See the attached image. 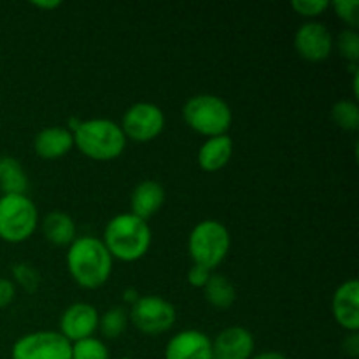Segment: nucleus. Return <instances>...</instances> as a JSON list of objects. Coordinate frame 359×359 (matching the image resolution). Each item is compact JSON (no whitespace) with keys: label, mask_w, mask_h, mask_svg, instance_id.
<instances>
[{"label":"nucleus","mask_w":359,"mask_h":359,"mask_svg":"<svg viewBox=\"0 0 359 359\" xmlns=\"http://www.w3.org/2000/svg\"><path fill=\"white\" fill-rule=\"evenodd\" d=\"M230 233L226 226L216 219L200 221L188 238V252L193 263L212 272L224 262L230 251Z\"/></svg>","instance_id":"5"},{"label":"nucleus","mask_w":359,"mask_h":359,"mask_svg":"<svg viewBox=\"0 0 359 359\" xmlns=\"http://www.w3.org/2000/svg\"><path fill=\"white\" fill-rule=\"evenodd\" d=\"M67 266L77 286L84 290H97L111 277L112 256L109 255L102 238L84 235L69 245Z\"/></svg>","instance_id":"1"},{"label":"nucleus","mask_w":359,"mask_h":359,"mask_svg":"<svg viewBox=\"0 0 359 359\" xmlns=\"http://www.w3.org/2000/svg\"><path fill=\"white\" fill-rule=\"evenodd\" d=\"M32 6L37 7V9H48V11H53V9H58L60 6H62V2L60 0H51V2H32Z\"/></svg>","instance_id":"31"},{"label":"nucleus","mask_w":359,"mask_h":359,"mask_svg":"<svg viewBox=\"0 0 359 359\" xmlns=\"http://www.w3.org/2000/svg\"><path fill=\"white\" fill-rule=\"evenodd\" d=\"M210 276H212V272H210L209 269L200 265H193L188 272V283L191 284L193 287H205Z\"/></svg>","instance_id":"28"},{"label":"nucleus","mask_w":359,"mask_h":359,"mask_svg":"<svg viewBox=\"0 0 359 359\" xmlns=\"http://www.w3.org/2000/svg\"><path fill=\"white\" fill-rule=\"evenodd\" d=\"M332 312L339 326L347 332L359 330V284L356 279L346 280L337 287L332 300Z\"/></svg>","instance_id":"14"},{"label":"nucleus","mask_w":359,"mask_h":359,"mask_svg":"<svg viewBox=\"0 0 359 359\" xmlns=\"http://www.w3.org/2000/svg\"><path fill=\"white\" fill-rule=\"evenodd\" d=\"M333 46H335V41L332 37V32L318 21H309L302 25L294 34V49L300 58L307 62H325L332 55Z\"/></svg>","instance_id":"10"},{"label":"nucleus","mask_w":359,"mask_h":359,"mask_svg":"<svg viewBox=\"0 0 359 359\" xmlns=\"http://www.w3.org/2000/svg\"><path fill=\"white\" fill-rule=\"evenodd\" d=\"M13 359H72V344L60 332H34L14 342Z\"/></svg>","instance_id":"8"},{"label":"nucleus","mask_w":359,"mask_h":359,"mask_svg":"<svg viewBox=\"0 0 359 359\" xmlns=\"http://www.w3.org/2000/svg\"><path fill=\"white\" fill-rule=\"evenodd\" d=\"M151 228L147 221L133 214H119L112 217L104 230V245L112 259L132 263L146 256L151 248Z\"/></svg>","instance_id":"2"},{"label":"nucleus","mask_w":359,"mask_h":359,"mask_svg":"<svg viewBox=\"0 0 359 359\" xmlns=\"http://www.w3.org/2000/svg\"><path fill=\"white\" fill-rule=\"evenodd\" d=\"M13 276L16 279V283L23 287L27 293H35L39 290V284H41V276H39L37 270L34 266L27 265V263H16L13 266Z\"/></svg>","instance_id":"25"},{"label":"nucleus","mask_w":359,"mask_h":359,"mask_svg":"<svg viewBox=\"0 0 359 359\" xmlns=\"http://www.w3.org/2000/svg\"><path fill=\"white\" fill-rule=\"evenodd\" d=\"M165 203V189L156 181H142L135 186L130 196V209L133 216L147 221L153 217Z\"/></svg>","instance_id":"16"},{"label":"nucleus","mask_w":359,"mask_h":359,"mask_svg":"<svg viewBox=\"0 0 359 359\" xmlns=\"http://www.w3.org/2000/svg\"><path fill=\"white\" fill-rule=\"evenodd\" d=\"M98 311L91 304L77 302L72 304L60 318V333L70 344L90 339L98 330Z\"/></svg>","instance_id":"11"},{"label":"nucleus","mask_w":359,"mask_h":359,"mask_svg":"<svg viewBox=\"0 0 359 359\" xmlns=\"http://www.w3.org/2000/svg\"><path fill=\"white\" fill-rule=\"evenodd\" d=\"M39 212L27 195L0 196V238L9 244L28 241L37 230Z\"/></svg>","instance_id":"6"},{"label":"nucleus","mask_w":359,"mask_h":359,"mask_svg":"<svg viewBox=\"0 0 359 359\" xmlns=\"http://www.w3.org/2000/svg\"><path fill=\"white\" fill-rule=\"evenodd\" d=\"M0 189L4 195H27L28 177L23 165L13 156H0Z\"/></svg>","instance_id":"19"},{"label":"nucleus","mask_w":359,"mask_h":359,"mask_svg":"<svg viewBox=\"0 0 359 359\" xmlns=\"http://www.w3.org/2000/svg\"><path fill=\"white\" fill-rule=\"evenodd\" d=\"M203 293H205V300L219 311H226L237 300V291H235L233 284L228 280V277L221 276V273L210 276L209 283L203 287Z\"/></svg>","instance_id":"20"},{"label":"nucleus","mask_w":359,"mask_h":359,"mask_svg":"<svg viewBox=\"0 0 359 359\" xmlns=\"http://www.w3.org/2000/svg\"><path fill=\"white\" fill-rule=\"evenodd\" d=\"M42 233L51 244L70 245L77 238V228L69 214L53 210L42 221Z\"/></svg>","instance_id":"18"},{"label":"nucleus","mask_w":359,"mask_h":359,"mask_svg":"<svg viewBox=\"0 0 359 359\" xmlns=\"http://www.w3.org/2000/svg\"><path fill=\"white\" fill-rule=\"evenodd\" d=\"M137 300H139V293H137V290L130 287V290L125 291V302H126V304L133 305Z\"/></svg>","instance_id":"33"},{"label":"nucleus","mask_w":359,"mask_h":359,"mask_svg":"<svg viewBox=\"0 0 359 359\" xmlns=\"http://www.w3.org/2000/svg\"><path fill=\"white\" fill-rule=\"evenodd\" d=\"M344 351L347 356L358 358L359 356V335L358 332H351L344 340Z\"/></svg>","instance_id":"30"},{"label":"nucleus","mask_w":359,"mask_h":359,"mask_svg":"<svg viewBox=\"0 0 359 359\" xmlns=\"http://www.w3.org/2000/svg\"><path fill=\"white\" fill-rule=\"evenodd\" d=\"M74 146L86 158L95 161H111L123 154L126 147V137L121 126L112 119H86L81 121L72 132Z\"/></svg>","instance_id":"3"},{"label":"nucleus","mask_w":359,"mask_h":359,"mask_svg":"<svg viewBox=\"0 0 359 359\" xmlns=\"http://www.w3.org/2000/svg\"><path fill=\"white\" fill-rule=\"evenodd\" d=\"M251 359H287L283 353H277V351H265V353L256 354L255 358Z\"/></svg>","instance_id":"32"},{"label":"nucleus","mask_w":359,"mask_h":359,"mask_svg":"<svg viewBox=\"0 0 359 359\" xmlns=\"http://www.w3.org/2000/svg\"><path fill=\"white\" fill-rule=\"evenodd\" d=\"M335 9L337 16L344 21L346 25H349L351 28H356L359 25V0H337V2L330 4Z\"/></svg>","instance_id":"26"},{"label":"nucleus","mask_w":359,"mask_h":359,"mask_svg":"<svg viewBox=\"0 0 359 359\" xmlns=\"http://www.w3.org/2000/svg\"><path fill=\"white\" fill-rule=\"evenodd\" d=\"M165 359H212V340L198 330H184L168 340Z\"/></svg>","instance_id":"12"},{"label":"nucleus","mask_w":359,"mask_h":359,"mask_svg":"<svg viewBox=\"0 0 359 359\" xmlns=\"http://www.w3.org/2000/svg\"><path fill=\"white\" fill-rule=\"evenodd\" d=\"M123 359H132V358H123Z\"/></svg>","instance_id":"34"},{"label":"nucleus","mask_w":359,"mask_h":359,"mask_svg":"<svg viewBox=\"0 0 359 359\" xmlns=\"http://www.w3.org/2000/svg\"><path fill=\"white\" fill-rule=\"evenodd\" d=\"M72 359H109V349L102 340L90 337L72 344Z\"/></svg>","instance_id":"23"},{"label":"nucleus","mask_w":359,"mask_h":359,"mask_svg":"<svg viewBox=\"0 0 359 359\" xmlns=\"http://www.w3.org/2000/svg\"><path fill=\"white\" fill-rule=\"evenodd\" d=\"M74 147V135L69 128L49 126L41 130L34 140V149L42 160H58Z\"/></svg>","instance_id":"15"},{"label":"nucleus","mask_w":359,"mask_h":359,"mask_svg":"<svg viewBox=\"0 0 359 359\" xmlns=\"http://www.w3.org/2000/svg\"><path fill=\"white\" fill-rule=\"evenodd\" d=\"M130 323L146 335H161L175 325L177 311L170 302L161 297H139L128 312Z\"/></svg>","instance_id":"7"},{"label":"nucleus","mask_w":359,"mask_h":359,"mask_svg":"<svg viewBox=\"0 0 359 359\" xmlns=\"http://www.w3.org/2000/svg\"><path fill=\"white\" fill-rule=\"evenodd\" d=\"M332 119L340 130L356 132L359 128V107L353 100H340L333 105Z\"/></svg>","instance_id":"22"},{"label":"nucleus","mask_w":359,"mask_h":359,"mask_svg":"<svg viewBox=\"0 0 359 359\" xmlns=\"http://www.w3.org/2000/svg\"><path fill=\"white\" fill-rule=\"evenodd\" d=\"M337 49L342 55V58H346L347 62H351V65H358L359 60V35L353 28H347V30L340 32L339 39H337Z\"/></svg>","instance_id":"24"},{"label":"nucleus","mask_w":359,"mask_h":359,"mask_svg":"<svg viewBox=\"0 0 359 359\" xmlns=\"http://www.w3.org/2000/svg\"><path fill=\"white\" fill-rule=\"evenodd\" d=\"M130 318L128 312L121 307H112L111 311L105 312L98 319V330H100L102 337L109 340H114L125 333L126 326H128Z\"/></svg>","instance_id":"21"},{"label":"nucleus","mask_w":359,"mask_h":359,"mask_svg":"<svg viewBox=\"0 0 359 359\" xmlns=\"http://www.w3.org/2000/svg\"><path fill=\"white\" fill-rule=\"evenodd\" d=\"M255 339L249 330L231 326L212 340V359H251Z\"/></svg>","instance_id":"13"},{"label":"nucleus","mask_w":359,"mask_h":359,"mask_svg":"<svg viewBox=\"0 0 359 359\" xmlns=\"http://www.w3.org/2000/svg\"><path fill=\"white\" fill-rule=\"evenodd\" d=\"M121 130L125 133L126 140L146 144L160 137L165 128V114L158 105L149 102H139L132 105L125 112L121 121Z\"/></svg>","instance_id":"9"},{"label":"nucleus","mask_w":359,"mask_h":359,"mask_svg":"<svg viewBox=\"0 0 359 359\" xmlns=\"http://www.w3.org/2000/svg\"><path fill=\"white\" fill-rule=\"evenodd\" d=\"M291 7L297 14L304 18H316L321 16L326 9L330 7V2L326 0H293Z\"/></svg>","instance_id":"27"},{"label":"nucleus","mask_w":359,"mask_h":359,"mask_svg":"<svg viewBox=\"0 0 359 359\" xmlns=\"http://www.w3.org/2000/svg\"><path fill=\"white\" fill-rule=\"evenodd\" d=\"M16 297V286L13 280L0 277V309H6L7 305L13 304Z\"/></svg>","instance_id":"29"},{"label":"nucleus","mask_w":359,"mask_h":359,"mask_svg":"<svg viewBox=\"0 0 359 359\" xmlns=\"http://www.w3.org/2000/svg\"><path fill=\"white\" fill-rule=\"evenodd\" d=\"M233 156V140L230 135L210 137L200 146L198 165L203 172H219Z\"/></svg>","instance_id":"17"},{"label":"nucleus","mask_w":359,"mask_h":359,"mask_svg":"<svg viewBox=\"0 0 359 359\" xmlns=\"http://www.w3.org/2000/svg\"><path fill=\"white\" fill-rule=\"evenodd\" d=\"M182 118L186 125L200 135L219 137L228 135L233 123V114L226 102L217 95H195L182 107Z\"/></svg>","instance_id":"4"}]
</instances>
